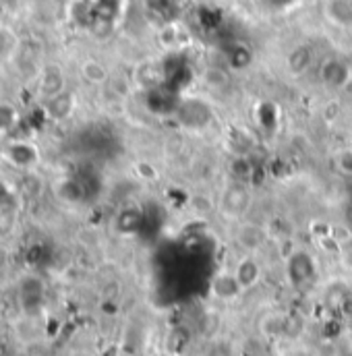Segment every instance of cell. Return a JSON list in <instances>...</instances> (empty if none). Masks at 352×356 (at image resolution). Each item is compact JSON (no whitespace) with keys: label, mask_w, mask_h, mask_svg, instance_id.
Returning <instances> with one entry per match:
<instances>
[{"label":"cell","mask_w":352,"mask_h":356,"mask_svg":"<svg viewBox=\"0 0 352 356\" xmlns=\"http://www.w3.org/2000/svg\"><path fill=\"white\" fill-rule=\"evenodd\" d=\"M319 79L321 83L332 91H340L352 81L351 65L338 56H330L319 67Z\"/></svg>","instance_id":"6da1fadb"},{"label":"cell","mask_w":352,"mask_h":356,"mask_svg":"<svg viewBox=\"0 0 352 356\" xmlns=\"http://www.w3.org/2000/svg\"><path fill=\"white\" fill-rule=\"evenodd\" d=\"M176 116L180 120L182 127L191 129V131H199L203 127L209 124L211 120V110L205 102H201L199 97H189L184 102H180Z\"/></svg>","instance_id":"7a4b0ae2"},{"label":"cell","mask_w":352,"mask_h":356,"mask_svg":"<svg viewBox=\"0 0 352 356\" xmlns=\"http://www.w3.org/2000/svg\"><path fill=\"white\" fill-rule=\"evenodd\" d=\"M251 205V193L247 191L245 184L232 182L224 188L222 199H220V209L228 218H243Z\"/></svg>","instance_id":"3957f363"},{"label":"cell","mask_w":352,"mask_h":356,"mask_svg":"<svg viewBox=\"0 0 352 356\" xmlns=\"http://www.w3.org/2000/svg\"><path fill=\"white\" fill-rule=\"evenodd\" d=\"M288 275H290V282L294 286L313 284L317 277V269H315V261L311 259V255L305 251H296L288 259Z\"/></svg>","instance_id":"277c9868"},{"label":"cell","mask_w":352,"mask_h":356,"mask_svg":"<svg viewBox=\"0 0 352 356\" xmlns=\"http://www.w3.org/2000/svg\"><path fill=\"white\" fill-rule=\"evenodd\" d=\"M4 158H6V162L13 168L27 170V168L35 166V162H38V149L29 141H13V143L6 145Z\"/></svg>","instance_id":"5b68a950"},{"label":"cell","mask_w":352,"mask_h":356,"mask_svg":"<svg viewBox=\"0 0 352 356\" xmlns=\"http://www.w3.org/2000/svg\"><path fill=\"white\" fill-rule=\"evenodd\" d=\"M265 241H267V230H265L262 224H257V222H245L237 230V243L247 253L259 251L265 245Z\"/></svg>","instance_id":"8992f818"},{"label":"cell","mask_w":352,"mask_h":356,"mask_svg":"<svg viewBox=\"0 0 352 356\" xmlns=\"http://www.w3.org/2000/svg\"><path fill=\"white\" fill-rule=\"evenodd\" d=\"M286 67L292 75H305L311 67H313V50L307 44H301L296 48L290 50V54L286 56Z\"/></svg>","instance_id":"52a82bcc"},{"label":"cell","mask_w":352,"mask_h":356,"mask_svg":"<svg viewBox=\"0 0 352 356\" xmlns=\"http://www.w3.org/2000/svg\"><path fill=\"white\" fill-rule=\"evenodd\" d=\"M232 273L237 275L241 288H243V290H249V288H253V286L259 282V277H262V267H259V264H257L251 255H247V257H243V259L237 264V269H234Z\"/></svg>","instance_id":"ba28073f"},{"label":"cell","mask_w":352,"mask_h":356,"mask_svg":"<svg viewBox=\"0 0 352 356\" xmlns=\"http://www.w3.org/2000/svg\"><path fill=\"white\" fill-rule=\"evenodd\" d=\"M211 290L222 300H232L243 292V288H241L234 273H218L214 277V282H211Z\"/></svg>","instance_id":"9c48e42d"},{"label":"cell","mask_w":352,"mask_h":356,"mask_svg":"<svg viewBox=\"0 0 352 356\" xmlns=\"http://www.w3.org/2000/svg\"><path fill=\"white\" fill-rule=\"evenodd\" d=\"M63 89H65V75H63V71L56 69V67H48L42 73V79H40V91H42V95L54 97V95L63 93Z\"/></svg>","instance_id":"30bf717a"},{"label":"cell","mask_w":352,"mask_h":356,"mask_svg":"<svg viewBox=\"0 0 352 356\" xmlns=\"http://www.w3.org/2000/svg\"><path fill=\"white\" fill-rule=\"evenodd\" d=\"M326 15L340 27L352 25V2L351 0H330L326 6Z\"/></svg>","instance_id":"8fae6325"},{"label":"cell","mask_w":352,"mask_h":356,"mask_svg":"<svg viewBox=\"0 0 352 356\" xmlns=\"http://www.w3.org/2000/svg\"><path fill=\"white\" fill-rule=\"evenodd\" d=\"M48 114L52 116V118H56V120H61V118H67V116H71V112H73V108H75V99H73V95L71 93H58V95H54V97H48Z\"/></svg>","instance_id":"7c38bea8"},{"label":"cell","mask_w":352,"mask_h":356,"mask_svg":"<svg viewBox=\"0 0 352 356\" xmlns=\"http://www.w3.org/2000/svg\"><path fill=\"white\" fill-rule=\"evenodd\" d=\"M21 114L15 104L0 99V135H8L19 127Z\"/></svg>","instance_id":"4fadbf2b"},{"label":"cell","mask_w":352,"mask_h":356,"mask_svg":"<svg viewBox=\"0 0 352 356\" xmlns=\"http://www.w3.org/2000/svg\"><path fill=\"white\" fill-rule=\"evenodd\" d=\"M83 77L88 79L89 83H104L106 81V77H108V71L102 67V63H97V60H88L86 65H83Z\"/></svg>","instance_id":"5bb4252c"},{"label":"cell","mask_w":352,"mask_h":356,"mask_svg":"<svg viewBox=\"0 0 352 356\" xmlns=\"http://www.w3.org/2000/svg\"><path fill=\"white\" fill-rule=\"evenodd\" d=\"M15 220H17L15 207L13 205H2L0 207V236H6L13 230Z\"/></svg>","instance_id":"9a60e30c"},{"label":"cell","mask_w":352,"mask_h":356,"mask_svg":"<svg viewBox=\"0 0 352 356\" xmlns=\"http://www.w3.org/2000/svg\"><path fill=\"white\" fill-rule=\"evenodd\" d=\"M334 162H336V168H338L342 175H346V177L352 178V149H342V152H338L336 158H334Z\"/></svg>","instance_id":"2e32d148"},{"label":"cell","mask_w":352,"mask_h":356,"mask_svg":"<svg viewBox=\"0 0 352 356\" xmlns=\"http://www.w3.org/2000/svg\"><path fill=\"white\" fill-rule=\"evenodd\" d=\"M267 10H286L290 8L296 0H259Z\"/></svg>","instance_id":"e0dca14e"}]
</instances>
